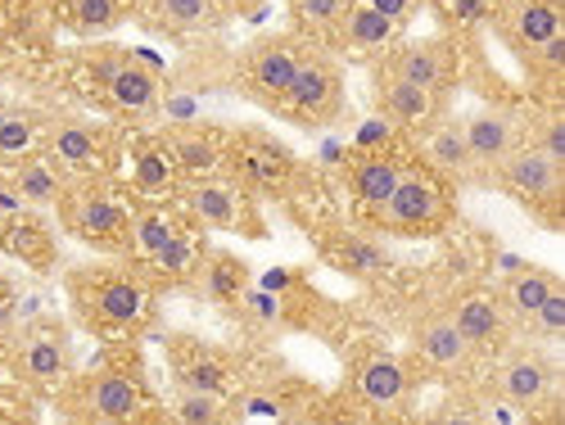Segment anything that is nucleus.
<instances>
[{
  "mask_svg": "<svg viewBox=\"0 0 565 425\" xmlns=\"http://www.w3.org/2000/svg\"><path fill=\"white\" fill-rule=\"evenodd\" d=\"M493 10V0H448V19L461 28H480Z\"/></svg>",
  "mask_w": 565,
  "mask_h": 425,
  "instance_id": "41",
  "label": "nucleus"
},
{
  "mask_svg": "<svg viewBox=\"0 0 565 425\" xmlns=\"http://www.w3.org/2000/svg\"><path fill=\"white\" fill-rule=\"evenodd\" d=\"M398 32H403V23H394L390 14L371 10L366 0H349V10L340 14L331 36H335V45H344L349 55H385L398 41Z\"/></svg>",
  "mask_w": 565,
  "mask_h": 425,
  "instance_id": "24",
  "label": "nucleus"
},
{
  "mask_svg": "<svg viewBox=\"0 0 565 425\" xmlns=\"http://www.w3.org/2000/svg\"><path fill=\"white\" fill-rule=\"evenodd\" d=\"M168 421H181V425H222V421H231V403L222 394H213V390L181 385L168 399Z\"/></svg>",
  "mask_w": 565,
  "mask_h": 425,
  "instance_id": "34",
  "label": "nucleus"
},
{
  "mask_svg": "<svg viewBox=\"0 0 565 425\" xmlns=\"http://www.w3.org/2000/svg\"><path fill=\"white\" fill-rule=\"evenodd\" d=\"M565 280L556 276V272H547V267H530V263H521V267H511V276H507V286L498 290L502 295V304H507V317H511V326H530V317L547 304V295L552 290H561Z\"/></svg>",
  "mask_w": 565,
  "mask_h": 425,
  "instance_id": "30",
  "label": "nucleus"
},
{
  "mask_svg": "<svg viewBox=\"0 0 565 425\" xmlns=\"http://www.w3.org/2000/svg\"><path fill=\"white\" fill-rule=\"evenodd\" d=\"M412 344H416L420 362L435 366V371H448V375L466 371L470 362L480 358L476 349L466 344V336L452 326L448 312H426V317H416V326H412Z\"/></svg>",
  "mask_w": 565,
  "mask_h": 425,
  "instance_id": "23",
  "label": "nucleus"
},
{
  "mask_svg": "<svg viewBox=\"0 0 565 425\" xmlns=\"http://www.w3.org/2000/svg\"><path fill=\"white\" fill-rule=\"evenodd\" d=\"M525 68H530V77L543 86V91H561V77H565V32L561 36H552V41H543L534 55H525L521 60Z\"/></svg>",
  "mask_w": 565,
  "mask_h": 425,
  "instance_id": "39",
  "label": "nucleus"
},
{
  "mask_svg": "<svg viewBox=\"0 0 565 425\" xmlns=\"http://www.w3.org/2000/svg\"><path fill=\"white\" fill-rule=\"evenodd\" d=\"M51 399L68 421H86V425H127L140 421L150 407V394L140 390L136 375L109 366L73 371Z\"/></svg>",
  "mask_w": 565,
  "mask_h": 425,
  "instance_id": "3",
  "label": "nucleus"
},
{
  "mask_svg": "<svg viewBox=\"0 0 565 425\" xmlns=\"http://www.w3.org/2000/svg\"><path fill=\"white\" fill-rule=\"evenodd\" d=\"M82 82H90V96H96L109 114H154L163 105L159 73L150 64H140L131 51H118V45L90 51Z\"/></svg>",
  "mask_w": 565,
  "mask_h": 425,
  "instance_id": "5",
  "label": "nucleus"
},
{
  "mask_svg": "<svg viewBox=\"0 0 565 425\" xmlns=\"http://www.w3.org/2000/svg\"><path fill=\"white\" fill-rule=\"evenodd\" d=\"M366 6H371V10H381V14H390L394 23H407V19L416 14L420 0H366Z\"/></svg>",
  "mask_w": 565,
  "mask_h": 425,
  "instance_id": "42",
  "label": "nucleus"
},
{
  "mask_svg": "<svg viewBox=\"0 0 565 425\" xmlns=\"http://www.w3.org/2000/svg\"><path fill=\"white\" fill-rule=\"evenodd\" d=\"M181 209L204 231H235V235H249V241H263V217H258L254 195L226 172L185 177L181 181Z\"/></svg>",
  "mask_w": 565,
  "mask_h": 425,
  "instance_id": "10",
  "label": "nucleus"
},
{
  "mask_svg": "<svg viewBox=\"0 0 565 425\" xmlns=\"http://www.w3.org/2000/svg\"><path fill=\"white\" fill-rule=\"evenodd\" d=\"M222 6H226V14H249L263 6V0H222Z\"/></svg>",
  "mask_w": 565,
  "mask_h": 425,
  "instance_id": "43",
  "label": "nucleus"
},
{
  "mask_svg": "<svg viewBox=\"0 0 565 425\" xmlns=\"http://www.w3.org/2000/svg\"><path fill=\"white\" fill-rule=\"evenodd\" d=\"M0 254L28 263L32 272H55L60 267V241L41 209H14L0 217Z\"/></svg>",
  "mask_w": 565,
  "mask_h": 425,
  "instance_id": "19",
  "label": "nucleus"
},
{
  "mask_svg": "<svg viewBox=\"0 0 565 425\" xmlns=\"http://www.w3.org/2000/svg\"><path fill=\"white\" fill-rule=\"evenodd\" d=\"M41 150L68 172V181H77V177H109V168H114V140H109V131L100 123H86V118H45Z\"/></svg>",
  "mask_w": 565,
  "mask_h": 425,
  "instance_id": "11",
  "label": "nucleus"
},
{
  "mask_svg": "<svg viewBox=\"0 0 565 425\" xmlns=\"http://www.w3.org/2000/svg\"><path fill=\"white\" fill-rule=\"evenodd\" d=\"M444 312L452 317V326L461 330L466 344L476 353L507 344L511 330H515L511 317H507V304H502V295L493 286H466V290H457Z\"/></svg>",
  "mask_w": 565,
  "mask_h": 425,
  "instance_id": "14",
  "label": "nucleus"
},
{
  "mask_svg": "<svg viewBox=\"0 0 565 425\" xmlns=\"http://www.w3.org/2000/svg\"><path fill=\"white\" fill-rule=\"evenodd\" d=\"M426 163H430L444 181H452V185L480 181L476 159H470V150H466L461 123H452V118H439V123L426 127Z\"/></svg>",
  "mask_w": 565,
  "mask_h": 425,
  "instance_id": "28",
  "label": "nucleus"
},
{
  "mask_svg": "<svg viewBox=\"0 0 565 425\" xmlns=\"http://www.w3.org/2000/svg\"><path fill=\"white\" fill-rule=\"evenodd\" d=\"M403 168H407V159H403V155H394V150H371V155H358V159L349 163V195H353V204H358V209H366V213H375V209H381V204L390 200L394 185H398Z\"/></svg>",
  "mask_w": 565,
  "mask_h": 425,
  "instance_id": "26",
  "label": "nucleus"
},
{
  "mask_svg": "<svg viewBox=\"0 0 565 425\" xmlns=\"http://www.w3.org/2000/svg\"><path fill=\"white\" fill-rule=\"evenodd\" d=\"M552 381H556V366L534 344L507 349L502 362H498V371H493V385H498L502 403H511V407H539V403H547Z\"/></svg>",
  "mask_w": 565,
  "mask_h": 425,
  "instance_id": "17",
  "label": "nucleus"
},
{
  "mask_svg": "<svg viewBox=\"0 0 565 425\" xmlns=\"http://www.w3.org/2000/svg\"><path fill=\"white\" fill-rule=\"evenodd\" d=\"M349 0H290V23L299 28V36H331Z\"/></svg>",
  "mask_w": 565,
  "mask_h": 425,
  "instance_id": "37",
  "label": "nucleus"
},
{
  "mask_svg": "<svg viewBox=\"0 0 565 425\" xmlns=\"http://www.w3.org/2000/svg\"><path fill=\"white\" fill-rule=\"evenodd\" d=\"M381 73L403 77L412 86H426V91H435V96L448 100L452 77H457V60H452L448 41H403V45H390V51L381 55Z\"/></svg>",
  "mask_w": 565,
  "mask_h": 425,
  "instance_id": "16",
  "label": "nucleus"
},
{
  "mask_svg": "<svg viewBox=\"0 0 565 425\" xmlns=\"http://www.w3.org/2000/svg\"><path fill=\"white\" fill-rule=\"evenodd\" d=\"M461 136H466V150L476 159L480 181L493 177V168L525 140V118L521 114H507V109H480L461 118Z\"/></svg>",
  "mask_w": 565,
  "mask_h": 425,
  "instance_id": "18",
  "label": "nucleus"
},
{
  "mask_svg": "<svg viewBox=\"0 0 565 425\" xmlns=\"http://www.w3.org/2000/svg\"><path fill=\"white\" fill-rule=\"evenodd\" d=\"M280 109L295 114V123H308V127H321V123H331L340 118L344 109V77L335 68L331 55H321V51H308V60L299 64L290 91H286V100H280Z\"/></svg>",
  "mask_w": 565,
  "mask_h": 425,
  "instance_id": "12",
  "label": "nucleus"
},
{
  "mask_svg": "<svg viewBox=\"0 0 565 425\" xmlns=\"http://www.w3.org/2000/svg\"><path fill=\"white\" fill-rule=\"evenodd\" d=\"M181 217H185V209H181V213H172V209H163V204L136 209V213H131V245H127V258H136L131 267H146V263L172 241V231L181 226Z\"/></svg>",
  "mask_w": 565,
  "mask_h": 425,
  "instance_id": "31",
  "label": "nucleus"
},
{
  "mask_svg": "<svg viewBox=\"0 0 565 425\" xmlns=\"http://www.w3.org/2000/svg\"><path fill=\"white\" fill-rule=\"evenodd\" d=\"M140 10L150 14L154 28L172 32V36H195V32H213L226 19L222 0H136Z\"/></svg>",
  "mask_w": 565,
  "mask_h": 425,
  "instance_id": "29",
  "label": "nucleus"
},
{
  "mask_svg": "<svg viewBox=\"0 0 565 425\" xmlns=\"http://www.w3.org/2000/svg\"><path fill=\"white\" fill-rule=\"evenodd\" d=\"M64 295L73 321L100 340H136L154 321V290L131 267H73Z\"/></svg>",
  "mask_w": 565,
  "mask_h": 425,
  "instance_id": "1",
  "label": "nucleus"
},
{
  "mask_svg": "<svg viewBox=\"0 0 565 425\" xmlns=\"http://www.w3.org/2000/svg\"><path fill=\"white\" fill-rule=\"evenodd\" d=\"M308 36L299 32H267V36H254L241 60H235V77H241V91L249 100L267 105V109H280L286 91L299 73V64L308 60Z\"/></svg>",
  "mask_w": 565,
  "mask_h": 425,
  "instance_id": "8",
  "label": "nucleus"
},
{
  "mask_svg": "<svg viewBox=\"0 0 565 425\" xmlns=\"http://www.w3.org/2000/svg\"><path fill=\"white\" fill-rule=\"evenodd\" d=\"M6 114H10V100H0V123H6Z\"/></svg>",
  "mask_w": 565,
  "mask_h": 425,
  "instance_id": "44",
  "label": "nucleus"
},
{
  "mask_svg": "<svg viewBox=\"0 0 565 425\" xmlns=\"http://www.w3.org/2000/svg\"><path fill=\"white\" fill-rule=\"evenodd\" d=\"M525 140H530L534 150H543L547 159L565 163V118H561V105L525 118Z\"/></svg>",
  "mask_w": 565,
  "mask_h": 425,
  "instance_id": "38",
  "label": "nucleus"
},
{
  "mask_svg": "<svg viewBox=\"0 0 565 425\" xmlns=\"http://www.w3.org/2000/svg\"><path fill=\"white\" fill-rule=\"evenodd\" d=\"M131 0H68V28L82 41H96L109 36L114 28H122Z\"/></svg>",
  "mask_w": 565,
  "mask_h": 425,
  "instance_id": "35",
  "label": "nucleus"
},
{
  "mask_svg": "<svg viewBox=\"0 0 565 425\" xmlns=\"http://www.w3.org/2000/svg\"><path fill=\"white\" fill-rule=\"evenodd\" d=\"M507 200H515L525 213L543 217L552 231L561 226V200H565V163L547 159L543 150H534L530 140H521L489 177Z\"/></svg>",
  "mask_w": 565,
  "mask_h": 425,
  "instance_id": "6",
  "label": "nucleus"
},
{
  "mask_svg": "<svg viewBox=\"0 0 565 425\" xmlns=\"http://www.w3.org/2000/svg\"><path fill=\"white\" fill-rule=\"evenodd\" d=\"M131 213L136 204L109 177H77L55 200V217L73 241H82L96 254H118V258H127V245H131Z\"/></svg>",
  "mask_w": 565,
  "mask_h": 425,
  "instance_id": "2",
  "label": "nucleus"
},
{
  "mask_svg": "<svg viewBox=\"0 0 565 425\" xmlns=\"http://www.w3.org/2000/svg\"><path fill=\"white\" fill-rule=\"evenodd\" d=\"M321 254L344 276H375V272H385L394 263V254H390V245L381 241V235H366L358 226H340L335 235H326Z\"/></svg>",
  "mask_w": 565,
  "mask_h": 425,
  "instance_id": "25",
  "label": "nucleus"
},
{
  "mask_svg": "<svg viewBox=\"0 0 565 425\" xmlns=\"http://www.w3.org/2000/svg\"><path fill=\"white\" fill-rule=\"evenodd\" d=\"M168 163L172 172L185 181V177H209V172H222V155H226V131L209 127V123H185V127H172L168 140Z\"/></svg>",
  "mask_w": 565,
  "mask_h": 425,
  "instance_id": "21",
  "label": "nucleus"
},
{
  "mask_svg": "<svg viewBox=\"0 0 565 425\" xmlns=\"http://www.w3.org/2000/svg\"><path fill=\"white\" fill-rule=\"evenodd\" d=\"M10 371H14V381L28 394L51 399L68 381V375L77 371V344L68 336V326L64 321H36V326H28L23 336L14 340Z\"/></svg>",
  "mask_w": 565,
  "mask_h": 425,
  "instance_id": "9",
  "label": "nucleus"
},
{
  "mask_svg": "<svg viewBox=\"0 0 565 425\" xmlns=\"http://www.w3.org/2000/svg\"><path fill=\"white\" fill-rule=\"evenodd\" d=\"M249 280H254V272H249L245 258L222 254V249H209V258H204V267H200V276H195V286H200L209 299H217V304H241V295L249 290Z\"/></svg>",
  "mask_w": 565,
  "mask_h": 425,
  "instance_id": "32",
  "label": "nucleus"
},
{
  "mask_svg": "<svg viewBox=\"0 0 565 425\" xmlns=\"http://www.w3.org/2000/svg\"><path fill=\"white\" fill-rule=\"evenodd\" d=\"M41 136H45V118L36 109L10 105L6 123H0V163H14L32 150H41Z\"/></svg>",
  "mask_w": 565,
  "mask_h": 425,
  "instance_id": "33",
  "label": "nucleus"
},
{
  "mask_svg": "<svg viewBox=\"0 0 565 425\" xmlns=\"http://www.w3.org/2000/svg\"><path fill=\"white\" fill-rule=\"evenodd\" d=\"M489 23L502 36L507 51L515 60H525V55L539 51L543 41L565 32V6L561 0H493Z\"/></svg>",
  "mask_w": 565,
  "mask_h": 425,
  "instance_id": "13",
  "label": "nucleus"
},
{
  "mask_svg": "<svg viewBox=\"0 0 565 425\" xmlns=\"http://www.w3.org/2000/svg\"><path fill=\"white\" fill-rule=\"evenodd\" d=\"M68 185V172L45 155V150H32V155H23V159H14L10 163V191L28 204V209H55V200H60V191Z\"/></svg>",
  "mask_w": 565,
  "mask_h": 425,
  "instance_id": "27",
  "label": "nucleus"
},
{
  "mask_svg": "<svg viewBox=\"0 0 565 425\" xmlns=\"http://www.w3.org/2000/svg\"><path fill=\"white\" fill-rule=\"evenodd\" d=\"M204 258H209L204 226H200L191 213H185L181 226L172 231V241H168L146 267H131V272L146 276V280H150V290L159 295V290H177V286H195V276H200Z\"/></svg>",
  "mask_w": 565,
  "mask_h": 425,
  "instance_id": "15",
  "label": "nucleus"
},
{
  "mask_svg": "<svg viewBox=\"0 0 565 425\" xmlns=\"http://www.w3.org/2000/svg\"><path fill=\"white\" fill-rule=\"evenodd\" d=\"M530 330H534L539 340H561L565 336V286L547 295V304L530 317Z\"/></svg>",
  "mask_w": 565,
  "mask_h": 425,
  "instance_id": "40",
  "label": "nucleus"
},
{
  "mask_svg": "<svg viewBox=\"0 0 565 425\" xmlns=\"http://www.w3.org/2000/svg\"><path fill=\"white\" fill-rule=\"evenodd\" d=\"M349 385H353V394H358L362 407L390 412V407H403L412 399V371L394 353H366V358L353 362Z\"/></svg>",
  "mask_w": 565,
  "mask_h": 425,
  "instance_id": "20",
  "label": "nucleus"
},
{
  "mask_svg": "<svg viewBox=\"0 0 565 425\" xmlns=\"http://www.w3.org/2000/svg\"><path fill=\"white\" fill-rule=\"evenodd\" d=\"M177 381L181 385H195V390H213V394H222V381H226V362L217 358V353H209V349H177Z\"/></svg>",
  "mask_w": 565,
  "mask_h": 425,
  "instance_id": "36",
  "label": "nucleus"
},
{
  "mask_svg": "<svg viewBox=\"0 0 565 425\" xmlns=\"http://www.w3.org/2000/svg\"><path fill=\"white\" fill-rule=\"evenodd\" d=\"M222 172L241 181L254 200L258 195H286V185L299 172V159L280 136H271L263 127H241V131H226Z\"/></svg>",
  "mask_w": 565,
  "mask_h": 425,
  "instance_id": "7",
  "label": "nucleus"
},
{
  "mask_svg": "<svg viewBox=\"0 0 565 425\" xmlns=\"http://www.w3.org/2000/svg\"><path fill=\"white\" fill-rule=\"evenodd\" d=\"M375 100H381V114L394 127H407V131H426L430 123L444 118V96H435L426 86H412L403 77H390V73H375Z\"/></svg>",
  "mask_w": 565,
  "mask_h": 425,
  "instance_id": "22",
  "label": "nucleus"
},
{
  "mask_svg": "<svg viewBox=\"0 0 565 425\" xmlns=\"http://www.w3.org/2000/svg\"><path fill=\"white\" fill-rule=\"evenodd\" d=\"M371 217L385 235H412V241H426V235H435L452 217V181H444L435 168L407 163L398 185L390 191V200Z\"/></svg>",
  "mask_w": 565,
  "mask_h": 425,
  "instance_id": "4",
  "label": "nucleus"
}]
</instances>
